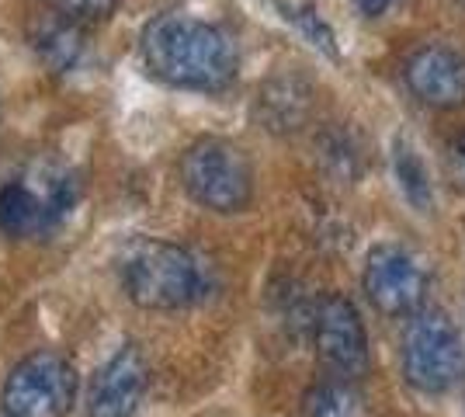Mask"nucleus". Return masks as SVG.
<instances>
[{
  "label": "nucleus",
  "mask_w": 465,
  "mask_h": 417,
  "mask_svg": "<svg viewBox=\"0 0 465 417\" xmlns=\"http://www.w3.org/2000/svg\"><path fill=\"white\" fill-rule=\"evenodd\" d=\"M459 4H462V7H465V0H459Z\"/></svg>",
  "instance_id": "obj_17"
},
{
  "label": "nucleus",
  "mask_w": 465,
  "mask_h": 417,
  "mask_svg": "<svg viewBox=\"0 0 465 417\" xmlns=\"http://www.w3.org/2000/svg\"><path fill=\"white\" fill-rule=\"evenodd\" d=\"M312 338H316V355L330 369V376H365V369H369V338H365V323H361L351 299H320L316 317H312Z\"/></svg>",
  "instance_id": "obj_8"
},
{
  "label": "nucleus",
  "mask_w": 465,
  "mask_h": 417,
  "mask_svg": "<svg viewBox=\"0 0 465 417\" xmlns=\"http://www.w3.org/2000/svg\"><path fill=\"white\" fill-rule=\"evenodd\" d=\"M181 184L202 209L240 213L253 199V167L230 139H198L181 157Z\"/></svg>",
  "instance_id": "obj_4"
},
{
  "label": "nucleus",
  "mask_w": 465,
  "mask_h": 417,
  "mask_svg": "<svg viewBox=\"0 0 465 417\" xmlns=\"http://www.w3.org/2000/svg\"><path fill=\"white\" fill-rule=\"evenodd\" d=\"M77 400V369L59 352L21 358L4 379V417H66Z\"/></svg>",
  "instance_id": "obj_6"
},
{
  "label": "nucleus",
  "mask_w": 465,
  "mask_h": 417,
  "mask_svg": "<svg viewBox=\"0 0 465 417\" xmlns=\"http://www.w3.org/2000/svg\"><path fill=\"white\" fill-rule=\"evenodd\" d=\"M146 393V362L139 348H122L97 369L87 390V417H133Z\"/></svg>",
  "instance_id": "obj_10"
},
{
  "label": "nucleus",
  "mask_w": 465,
  "mask_h": 417,
  "mask_svg": "<svg viewBox=\"0 0 465 417\" xmlns=\"http://www.w3.org/2000/svg\"><path fill=\"white\" fill-rule=\"evenodd\" d=\"M32 45H35V53H39L49 66H56V70H70V66L77 63L80 49H84L80 25L59 18V15L49 11V18L42 21L39 32L32 35Z\"/></svg>",
  "instance_id": "obj_12"
},
{
  "label": "nucleus",
  "mask_w": 465,
  "mask_h": 417,
  "mask_svg": "<svg viewBox=\"0 0 465 417\" xmlns=\"http://www.w3.org/2000/svg\"><path fill=\"white\" fill-rule=\"evenodd\" d=\"M451 171H455V181L465 188V133L451 143Z\"/></svg>",
  "instance_id": "obj_15"
},
{
  "label": "nucleus",
  "mask_w": 465,
  "mask_h": 417,
  "mask_svg": "<svg viewBox=\"0 0 465 417\" xmlns=\"http://www.w3.org/2000/svg\"><path fill=\"white\" fill-rule=\"evenodd\" d=\"M122 285L143 310L174 313L205 296V275L192 251L167 240H143L122 261Z\"/></svg>",
  "instance_id": "obj_2"
},
{
  "label": "nucleus",
  "mask_w": 465,
  "mask_h": 417,
  "mask_svg": "<svg viewBox=\"0 0 465 417\" xmlns=\"http://www.w3.org/2000/svg\"><path fill=\"white\" fill-rule=\"evenodd\" d=\"M465 372V348L445 310H420L403 341V376L420 393H445Z\"/></svg>",
  "instance_id": "obj_5"
},
{
  "label": "nucleus",
  "mask_w": 465,
  "mask_h": 417,
  "mask_svg": "<svg viewBox=\"0 0 465 417\" xmlns=\"http://www.w3.org/2000/svg\"><path fill=\"white\" fill-rule=\"evenodd\" d=\"M392 0H358V7L365 11V15H382Z\"/></svg>",
  "instance_id": "obj_16"
},
{
  "label": "nucleus",
  "mask_w": 465,
  "mask_h": 417,
  "mask_svg": "<svg viewBox=\"0 0 465 417\" xmlns=\"http://www.w3.org/2000/svg\"><path fill=\"white\" fill-rule=\"evenodd\" d=\"M407 87L430 108L465 104V56L451 45H420L407 60Z\"/></svg>",
  "instance_id": "obj_9"
},
{
  "label": "nucleus",
  "mask_w": 465,
  "mask_h": 417,
  "mask_svg": "<svg viewBox=\"0 0 465 417\" xmlns=\"http://www.w3.org/2000/svg\"><path fill=\"white\" fill-rule=\"evenodd\" d=\"M143 60L171 87L223 91L236 80V42L213 21L160 15L143 28Z\"/></svg>",
  "instance_id": "obj_1"
},
{
  "label": "nucleus",
  "mask_w": 465,
  "mask_h": 417,
  "mask_svg": "<svg viewBox=\"0 0 465 417\" xmlns=\"http://www.w3.org/2000/svg\"><path fill=\"white\" fill-rule=\"evenodd\" d=\"M400 178H403V192H407V199H413L417 205H427V181H424V171H420V164L413 154H400Z\"/></svg>",
  "instance_id": "obj_14"
},
{
  "label": "nucleus",
  "mask_w": 465,
  "mask_h": 417,
  "mask_svg": "<svg viewBox=\"0 0 465 417\" xmlns=\"http://www.w3.org/2000/svg\"><path fill=\"white\" fill-rule=\"evenodd\" d=\"M365 296L386 317H417L430 293V272L424 258L400 243L375 247L365 261Z\"/></svg>",
  "instance_id": "obj_7"
},
{
  "label": "nucleus",
  "mask_w": 465,
  "mask_h": 417,
  "mask_svg": "<svg viewBox=\"0 0 465 417\" xmlns=\"http://www.w3.org/2000/svg\"><path fill=\"white\" fill-rule=\"evenodd\" d=\"M302 417H369V400L354 379H320L302 397Z\"/></svg>",
  "instance_id": "obj_11"
},
{
  "label": "nucleus",
  "mask_w": 465,
  "mask_h": 417,
  "mask_svg": "<svg viewBox=\"0 0 465 417\" xmlns=\"http://www.w3.org/2000/svg\"><path fill=\"white\" fill-rule=\"evenodd\" d=\"M77 195L66 167L35 160L21 174L0 184V233L15 240H35L56 230Z\"/></svg>",
  "instance_id": "obj_3"
},
{
  "label": "nucleus",
  "mask_w": 465,
  "mask_h": 417,
  "mask_svg": "<svg viewBox=\"0 0 465 417\" xmlns=\"http://www.w3.org/2000/svg\"><path fill=\"white\" fill-rule=\"evenodd\" d=\"M42 4L74 25H97V21L112 18L122 0H42Z\"/></svg>",
  "instance_id": "obj_13"
}]
</instances>
